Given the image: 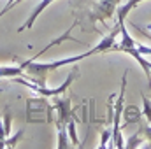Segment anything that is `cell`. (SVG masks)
I'll list each match as a JSON object with an SVG mask.
<instances>
[{
	"instance_id": "cell-5",
	"label": "cell",
	"mask_w": 151,
	"mask_h": 149,
	"mask_svg": "<svg viewBox=\"0 0 151 149\" xmlns=\"http://www.w3.org/2000/svg\"><path fill=\"white\" fill-rule=\"evenodd\" d=\"M118 2L119 0H99L97 5L91 11V14H90L91 21L95 23V21H107V19H111L114 16V12H116Z\"/></svg>"
},
{
	"instance_id": "cell-12",
	"label": "cell",
	"mask_w": 151,
	"mask_h": 149,
	"mask_svg": "<svg viewBox=\"0 0 151 149\" xmlns=\"http://www.w3.org/2000/svg\"><path fill=\"white\" fill-rule=\"evenodd\" d=\"M113 137V128H107L104 133H102V142H100V146L99 148H109V144H107V140Z\"/></svg>"
},
{
	"instance_id": "cell-8",
	"label": "cell",
	"mask_w": 151,
	"mask_h": 149,
	"mask_svg": "<svg viewBox=\"0 0 151 149\" xmlns=\"http://www.w3.org/2000/svg\"><path fill=\"white\" fill-rule=\"evenodd\" d=\"M141 2H144V0H128L123 7H119V9H118V21H125V19H127V16L130 14V11H132V9H135Z\"/></svg>"
},
{
	"instance_id": "cell-3",
	"label": "cell",
	"mask_w": 151,
	"mask_h": 149,
	"mask_svg": "<svg viewBox=\"0 0 151 149\" xmlns=\"http://www.w3.org/2000/svg\"><path fill=\"white\" fill-rule=\"evenodd\" d=\"M127 75L128 70L123 72L121 79V88H119V95L116 98V105H114V117H113V142L109 144V148H125L123 142V135H121V114H123V98H125V90H127Z\"/></svg>"
},
{
	"instance_id": "cell-9",
	"label": "cell",
	"mask_w": 151,
	"mask_h": 149,
	"mask_svg": "<svg viewBox=\"0 0 151 149\" xmlns=\"http://www.w3.org/2000/svg\"><path fill=\"white\" fill-rule=\"evenodd\" d=\"M67 132H69V137H70L72 144H74L76 148H79L81 144H79V139H77V132H76V117H74V116H72V117L67 121Z\"/></svg>"
},
{
	"instance_id": "cell-6",
	"label": "cell",
	"mask_w": 151,
	"mask_h": 149,
	"mask_svg": "<svg viewBox=\"0 0 151 149\" xmlns=\"http://www.w3.org/2000/svg\"><path fill=\"white\" fill-rule=\"evenodd\" d=\"M53 2H55V0H42V2L39 4L37 7H35V9L32 11V14H30V16H28V19L25 21V25H23L21 28H18V32H25V30L32 28V27H34V23L37 21V18L40 16V14H42V11H44V9H46L47 5H51Z\"/></svg>"
},
{
	"instance_id": "cell-1",
	"label": "cell",
	"mask_w": 151,
	"mask_h": 149,
	"mask_svg": "<svg viewBox=\"0 0 151 149\" xmlns=\"http://www.w3.org/2000/svg\"><path fill=\"white\" fill-rule=\"evenodd\" d=\"M118 25H119V40L116 39V44H114L113 51L116 53H127V54H130V56H134V60L142 67V70L146 72V77H148V82H150V90H151V62H148L144 56H142V53L137 49V42L134 40V39L130 37V34H128V30H127V27H125V21H118Z\"/></svg>"
},
{
	"instance_id": "cell-4",
	"label": "cell",
	"mask_w": 151,
	"mask_h": 149,
	"mask_svg": "<svg viewBox=\"0 0 151 149\" xmlns=\"http://www.w3.org/2000/svg\"><path fill=\"white\" fill-rule=\"evenodd\" d=\"M77 72H70L69 77H67V81L62 84V86H58V88H46V84H37V82H30V81H27V79H23L21 75H18V77H14V81L16 82H19V84H25L27 88H30L35 95L39 97H46V98H53V97H56V95H63L67 90H69V86L72 84V81H74L76 77H77Z\"/></svg>"
},
{
	"instance_id": "cell-14",
	"label": "cell",
	"mask_w": 151,
	"mask_h": 149,
	"mask_svg": "<svg viewBox=\"0 0 151 149\" xmlns=\"http://www.w3.org/2000/svg\"><path fill=\"white\" fill-rule=\"evenodd\" d=\"M146 28H148V27H146ZM148 30H150V28H148Z\"/></svg>"
},
{
	"instance_id": "cell-7",
	"label": "cell",
	"mask_w": 151,
	"mask_h": 149,
	"mask_svg": "<svg viewBox=\"0 0 151 149\" xmlns=\"http://www.w3.org/2000/svg\"><path fill=\"white\" fill-rule=\"evenodd\" d=\"M123 116H125V121H123V125H121V130L127 128V126H130V125H137V123L141 121L142 112L139 111L135 105H128V107L123 109Z\"/></svg>"
},
{
	"instance_id": "cell-2",
	"label": "cell",
	"mask_w": 151,
	"mask_h": 149,
	"mask_svg": "<svg viewBox=\"0 0 151 149\" xmlns=\"http://www.w3.org/2000/svg\"><path fill=\"white\" fill-rule=\"evenodd\" d=\"M27 121L28 123H51L55 121V107L47 104L46 97L30 98L27 104Z\"/></svg>"
},
{
	"instance_id": "cell-11",
	"label": "cell",
	"mask_w": 151,
	"mask_h": 149,
	"mask_svg": "<svg viewBox=\"0 0 151 149\" xmlns=\"http://www.w3.org/2000/svg\"><path fill=\"white\" fill-rule=\"evenodd\" d=\"M139 139H141V132L134 133V135L128 139V142H127L125 146H127V148H139V146H141V140H139Z\"/></svg>"
},
{
	"instance_id": "cell-10",
	"label": "cell",
	"mask_w": 151,
	"mask_h": 149,
	"mask_svg": "<svg viewBox=\"0 0 151 149\" xmlns=\"http://www.w3.org/2000/svg\"><path fill=\"white\" fill-rule=\"evenodd\" d=\"M142 105H144V109H142V116H146V121L151 123V98L150 97H146L144 93H142Z\"/></svg>"
},
{
	"instance_id": "cell-15",
	"label": "cell",
	"mask_w": 151,
	"mask_h": 149,
	"mask_svg": "<svg viewBox=\"0 0 151 149\" xmlns=\"http://www.w3.org/2000/svg\"><path fill=\"white\" fill-rule=\"evenodd\" d=\"M0 18H2V16H0Z\"/></svg>"
},
{
	"instance_id": "cell-13",
	"label": "cell",
	"mask_w": 151,
	"mask_h": 149,
	"mask_svg": "<svg viewBox=\"0 0 151 149\" xmlns=\"http://www.w3.org/2000/svg\"><path fill=\"white\" fill-rule=\"evenodd\" d=\"M14 4H16V0H9V4H7V5H5V7H4L2 11H0V16H4V14H5L7 11H11V9L14 7Z\"/></svg>"
}]
</instances>
